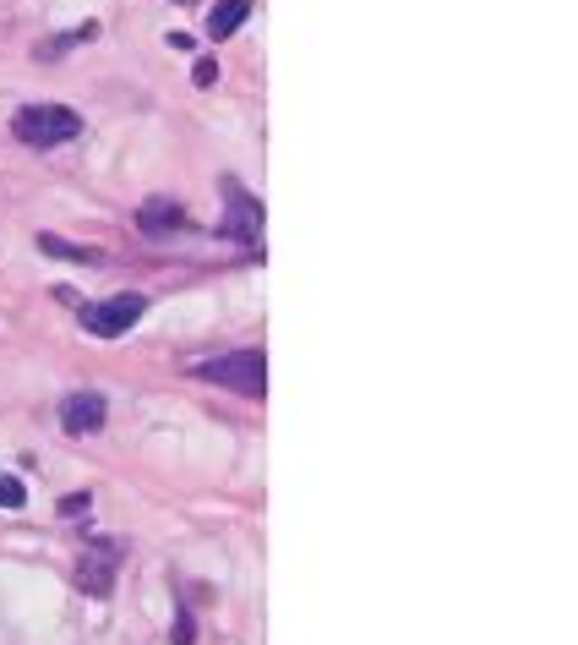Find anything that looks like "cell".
I'll list each match as a JSON object with an SVG mask.
<instances>
[{
  "label": "cell",
  "mask_w": 578,
  "mask_h": 645,
  "mask_svg": "<svg viewBox=\"0 0 578 645\" xmlns=\"http://www.w3.org/2000/svg\"><path fill=\"white\" fill-rule=\"evenodd\" d=\"M12 132H17V143H28V148H56V143H72V137L83 132V121H77V110H66V105H23L17 121H12Z\"/></svg>",
  "instance_id": "2"
},
{
  "label": "cell",
  "mask_w": 578,
  "mask_h": 645,
  "mask_svg": "<svg viewBox=\"0 0 578 645\" xmlns=\"http://www.w3.org/2000/svg\"><path fill=\"white\" fill-rule=\"evenodd\" d=\"M61 509H66V514H88V492H72Z\"/></svg>",
  "instance_id": "13"
},
{
  "label": "cell",
  "mask_w": 578,
  "mask_h": 645,
  "mask_svg": "<svg viewBox=\"0 0 578 645\" xmlns=\"http://www.w3.org/2000/svg\"><path fill=\"white\" fill-rule=\"evenodd\" d=\"M192 83H197V88H213V83H219V66H213V61H197Z\"/></svg>",
  "instance_id": "11"
},
{
  "label": "cell",
  "mask_w": 578,
  "mask_h": 645,
  "mask_svg": "<svg viewBox=\"0 0 578 645\" xmlns=\"http://www.w3.org/2000/svg\"><path fill=\"white\" fill-rule=\"evenodd\" d=\"M39 252H56V257H77V263H94V252H77V246H66V241H56V235H39Z\"/></svg>",
  "instance_id": "10"
},
{
  "label": "cell",
  "mask_w": 578,
  "mask_h": 645,
  "mask_svg": "<svg viewBox=\"0 0 578 645\" xmlns=\"http://www.w3.org/2000/svg\"><path fill=\"white\" fill-rule=\"evenodd\" d=\"M104 422H110L104 394H66V405H61V427H66L72 438H88V433H99Z\"/></svg>",
  "instance_id": "6"
},
{
  "label": "cell",
  "mask_w": 578,
  "mask_h": 645,
  "mask_svg": "<svg viewBox=\"0 0 578 645\" xmlns=\"http://www.w3.org/2000/svg\"><path fill=\"white\" fill-rule=\"evenodd\" d=\"M219 235L235 241V246H251L262 241V203L241 186V181H224V219H219Z\"/></svg>",
  "instance_id": "3"
},
{
  "label": "cell",
  "mask_w": 578,
  "mask_h": 645,
  "mask_svg": "<svg viewBox=\"0 0 578 645\" xmlns=\"http://www.w3.org/2000/svg\"><path fill=\"white\" fill-rule=\"evenodd\" d=\"M143 312H148L143 295H110V301L83 306V329H88L94 340H121L132 322H143Z\"/></svg>",
  "instance_id": "4"
},
{
  "label": "cell",
  "mask_w": 578,
  "mask_h": 645,
  "mask_svg": "<svg viewBox=\"0 0 578 645\" xmlns=\"http://www.w3.org/2000/svg\"><path fill=\"white\" fill-rule=\"evenodd\" d=\"M28 503V487L17 476H0V509H23Z\"/></svg>",
  "instance_id": "9"
},
{
  "label": "cell",
  "mask_w": 578,
  "mask_h": 645,
  "mask_svg": "<svg viewBox=\"0 0 578 645\" xmlns=\"http://www.w3.org/2000/svg\"><path fill=\"white\" fill-rule=\"evenodd\" d=\"M175 7H192V0H175Z\"/></svg>",
  "instance_id": "14"
},
{
  "label": "cell",
  "mask_w": 578,
  "mask_h": 645,
  "mask_svg": "<svg viewBox=\"0 0 578 645\" xmlns=\"http://www.w3.org/2000/svg\"><path fill=\"white\" fill-rule=\"evenodd\" d=\"M192 224V214H186V203H175V197H148L143 208H137V230L143 235H175V230H186Z\"/></svg>",
  "instance_id": "7"
},
{
  "label": "cell",
  "mask_w": 578,
  "mask_h": 645,
  "mask_svg": "<svg viewBox=\"0 0 578 645\" xmlns=\"http://www.w3.org/2000/svg\"><path fill=\"white\" fill-rule=\"evenodd\" d=\"M197 640V623H192V612H181L175 618V645H192Z\"/></svg>",
  "instance_id": "12"
},
{
  "label": "cell",
  "mask_w": 578,
  "mask_h": 645,
  "mask_svg": "<svg viewBox=\"0 0 578 645\" xmlns=\"http://www.w3.org/2000/svg\"><path fill=\"white\" fill-rule=\"evenodd\" d=\"M115 563H121V536H94L88 558L77 563V591L104 601L115 591Z\"/></svg>",
  "instance_id": "5"
},
{
  "label": "cell",
  "mask_w": 578,
  "mask_h": 645,
  "mask_svg": "<svg viewBox=\"0 0 578 645\" xmlns=\"http://www.w3.org/2000/svg\"><path fill=\"white\" fill-rule=\"evenodd\" d=\"M246 17H251V0H219L213 17H208V34H213V39H230Z\"/></svg>",
  "instance_id": "8"
},
{
  "label": "cell",
  "mask_w": 578,
  "mask_h": 645,
  "mask_svg": "<svg viewBox=\"0 0 578 645\" xmlns=\"http://www.w3.org/2000/svg\"><path fill=\"white\" fill-rule=\"evenodd\" d=\"M202 384H219L230 394H246V400H262L268 389V356L262 351H230V356H213L202 367H192Z\"/></svg>",
  "instance_id": "1"
}]
</instances>
